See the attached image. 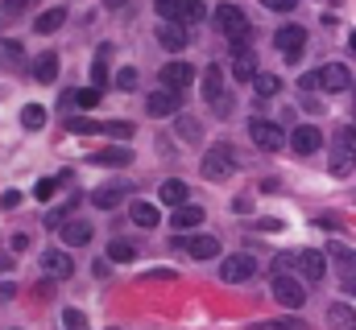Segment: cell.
Instances as JSON below:
<instances>
[{
	"mask_svg": "<svg viewBox=\"0 0 356 330\" xmlns=\"http://www.w3.org/2000/svg\"><path fill=\"white\" fill-rule=\"evenodd\" d=\"M232 169H236V153H232V145H211V149L203 153V177L224 182V177H232Z\"/></svg>",
	"mask_w": 356,
	"mask_h": 330,
	"instance_id": "1",
	"label": "cell"
},
{
	"mask_svg": "<svg viewBox=\"0 0 356 330\" xmlns=\"http://www.w3.org/2000/svg\"><path fill=\"white\" fill-rule=\"evenodd\" d=\"M154 8H158V17L182 21V25H195V21L207 17V8H203L199 0H154Z\"/></svg>",
	"mask_w": 356,
	"mask_h": 330,
	"instance_id": "2",
	"label": "cell"
},
{
	"mask_svg": "<svg viewBox=\"0 0 356 330\" xmlns=\"http://www.w3.org/2000/svg\"><path fill=\"white\" fill-rule=\"evenodd\" d=\"M216 29H220L224 37H232V42H245V37H249V17H245L236 4H220V8H216Z\"/></svg>",
	"mask_w": 356,
	"mask_h": 330,
	"instance_id": "3",
	"label": "cell"
},
{
	"mask_svg": "<svg viewBox=\"0 0 356 330\" xmlns=\"http://www.w3.org/2000/svg\"><path fill=\"white\" fill-rule=\"evenodd\" d=\"M249 137H253V145L266 149V153H277V149L286 145V132H282L273 120H266V116H253V120H249Z\"/></svg>",
	"mask_w": 356,
	"mask_h": 330,
	"instance_id": "4",
	"label": "cell"
},
{
	"mask_svg": "<svg viewBox=\"0 0 356 330\" xmlns=\"http://www.w3.org/2000/svg\"><path fill=\"white\" fill-rule=\"evenodd\" d=\"M203 99H207L220 116L232 112V99H228V91H224V75H220V67H207V75H203Z\"/></svg>",
	"mask_w": 356,
	"mask_h": 330,
	"instance_id": "5",
	"label": "cell"
},
{
	"mask_svg": "<svg viewBox=\"0 0 356 330\" xmlns=\"http://www.w3.org/2000/svg\"><path fill=\"white\" fill-rule=\"evenodd\" d=\"M269 293H273V302H282L286 310H298V306L307 302V289H302V285H298L294 277H282V272L273 277V285H269Z\"/></svg>",
	"mask_w": 356,
	"mask_h": 330,
	"instance_id": "6",
	"label": "cell"
},
{
	"mask_svg": "<svg viewBox=\"0 0 356 330\" xmlns=\"http://www.w3.org/2000/svg\"><path fill=\"white\" fill-rule=\"evenodd\" d=\"M257 272V260L249 256V252H236V256H228L224 264H220V277L228 281V285H241V281H249Z\"/></svg>",
	"mask_w": 356,
	"mask_h": 330,
	"instance_id": "7",
	"label": "cell"
},
{
	"mask_svg": "<svg viewBox=\"0 0 356 330\" xmlns=\"http://www.w3.org/2000/svg\"><path fill=\"white\" fill-rule=\"evenodd\" d=\"M273 46H277L290 62H298V54H302V46H307V29H298V25H282V29L273 33Z\"/></svg>",
	"mask_w": 356,
	"mask_h": 330,
	"instance_id": "8",
	"label": "cell"
},
{
	"mask_svg": "<svg viewBox=\"0 0 356 330\" xmlns=\"http://www.w3.org/2000/svg\"><path fill=\"white\" fill-rule=\"evenodd\" d=\"M294 264H298V272L315 285V281H323V272H327V256L323 252H315V248H307V252H294Z\"/></svg>",
	"mask_w": 356,
	"mask_h": 330,
	"instance_id": "9",
	"label": "cell"
},
{
	"mask_svg": "<svg viewBox=\"0 0 356 330\" xmlns=\"http://www.w3.org/2000/svg\"><path fill=\"white\" fill-rule=\"evenodd\" d=\"M145 112H149L154 120H162V116H175V112H178V91H175V87H158V91L145 99Z\"/></svg>",
	"mask_w": 356,
	"mask_h": 330,
	"instance_id": "10",
	"label": "cell"
},
{
	"mask_svg": "<svg viewBox=\"0 0 356 330\" xmlns=\"http://www.w3.org/2000/svg\"><path fill=\"white\" fill-rule=\"evenodd\" d=\"M42 268H46L50 277H58V281H71V277H75V260H71L67 252H58V248H46V252H42Z\"/></svg>",
	"mask_w": 356,
	"mask_h": 330,
	"instance_id": "11",
	"label": "cell"
},
{
	"mask_svg": "<svg viewBox=\"0 0 356 330\" xmlns=\"http://www.w3.org/2000/svg\"><path fill=\"white\" fill-rule=\"evenodd\" d=\"M232 46H236V54H232V79L253 82L257 79V58H253V50H245V42H232Z\"/></svg>",
	"mask_w": 356,
	"mask_h": 330,
	"instance_id": "12",
	"label": "cell"
},
{
	"mask_svg": "<svg viewBox=\"0 0 356 330\" xmlns=\"http://www.w3.org/2000/svg\"><path fill=\"white\" fill-rule=\"evenodd\" d=\"M290 145H294V153H302V157H311L319 145H323V132L315 128V124H298L294 132H290Z\"/></svg>",
	"mask_w": 356,
	"mask_h": 330,
	"instance_id": "13",
	"label": "cell"
},
{
	"mask_svg": "<svg viewBox=\"0 0 356 330\" xmlns=\"http://www.w3.org/2000/svg\"><path fill=\"white\" fill-rule=\"evenodd\" d=\"M124 194H129V182H108V186L91 190V202H95L99 211H112V207H120Z\"/></svg>",
	"mask_w": 356,
	"mask_h": 330,
	"instance_id": "14",
	"label": "cell"
},
{
	"mask_svg": "<svg viewBox=\"0 0 356 330\" xmlns=\"http://www.w3.org/2000/svg\"><path fill=\"white\" fill-rule=\"evenodd\" d=\"M158 42H162V46H166V50H186V42H191V33H186V25H182V21H166V25H162V29H158Z\"/></svg>",
	"mask_w": 356,
	"mask_h": 330,
	"instance_id": "15",
	"label": "cell"
},
{
	"mask_svg": "<svg viewBox=\"0 0 356 330\" xmlns=\"http://www.w3.org/2000/svg\"><path fill=\"white\" fill-rule=\"evenodd\" d=\"M319 87H323V91H348V87H353V75H348V67H340V62L323 67V71H319Z\"/></svg>",
	"mask_w": 356,
	"mask_h": 330,
	"instance_id": "16",
	"label": "cell"
},
{
	"mask_svg": "<svg viewBox=\"0 0 356 330\" xmlns=\"http://www.w3.org/2000/svg\"><path fill=\"white\" fill-rule=\"evenodd\" d=\"M58 236H63L67 248H83V244H91V223H83V219H67V223L58 227Z\"/></svg>",
	"mask_w": 356,
	"mask_h": 330,
	"instance_id": "17",
	"label": "cell"
},
{
	"mask_svg": "<svg viewBox=\"0 0 356 330\" xmlns=\"http://www.w3.org/2000/svg\"><path fill=\"white\" fill-rule=\"evenodd\" d=\"M191 79H195V71H191L186 62H166V67H162V87L182 91V87H191Z\"/></svg>",
	"mask_w": 356,
	"mask_h": 330,
	"instance_id": "18",
	"label": "cell"
},
{
	"mask_svg": "<svg viewBox=\"0 0 356 330\" xmlns=\"http://www.w3.org/2000/svg\"><path fill=\"white\" fill-rule=\"evenodd\" d=\"M186 252H191L195 260H211V256H220V240H216V236H191V240H186Z\"/></svg>",
	"mask_w": 356,
	"mask_h": 330,
	"instance_id": "19",
	"label": "cell"
},
{
	"mask_svg": "<svg viewBox=\"0 0 356 330\" xmlns=\"http://www.w3.org/2000/svg\"><path fill=\"white\" fill-rule=\"evenodd\" d=\"M175 223L178 232H191V227H199L203 223V207H191V202H182V207H175Z\"/></svg>",
	"mask_w": 356,
	"mask_h": 330,
	"instance_id": "20",
	"label": "cell"
},
{
	"mask_svg": "<svg viewBox=\"0 0 356 330\" xmlns=\"http://www.w3.org/2000/svg\"><path fill=\"white\" fill-rule=\"evenodd\" d=\"M158 198H162L166 207H182V202L191 198V190H186V182H178V177H170V182H162V190H158Z\"/></svg>",
	"mask_w": 356,
	"mask_h": 330,
	"instance_id": "21",
	"label": "cell"
},
{
	"mask_svg": "<svg viewBox=\"0 0 356 330\" xmlns=\"http://www.w3.org/2000/svg\"><path fill=\"white\" fill-rule=\"evenodd\" d=\"M91 165H133V153H129V145L99 149V153H91Z\"/></svg>",
	"mask_w": 356,
	"mask_h": 330,
	"instance_id": "22",
	"label": "cell"
},
{
	"mask_svg": "<svg viewBox=\"0 0 356 330\" xmlns=\"http://www.w3.org/2000/svg\"><path fill=\"white\" fill-rule=\"evenodd\" d=\"M353 149H344V145H332V165H327V169H332V177H348V173H353Z\"/></svg>",
	"mask_w": 356,
	"mask_h": 330,
	"instance_id": "23",
	"label": "cell"
},
{
	"mask_svg": "<svg viewBox=\"0 0 356 330\" xmlns=\"http://www.w3.org/2000/svg\"><path fill=\"white\" fill-rule=\"evenodd\" d=\"M33 79L38 82H54L58 79V54H38V62H33Z\"/></svg>",
	"mask_w": 356,
	"mask_h": 330,
	"instance_id": "24",
	"label": "cell"
},
{
	"mask_svg": "<svg viewBox=\"0 0 356 330\" xmlns=\"http://www.w3.org/2000/svg\"><path fill=\"white\" fill-rule=\"evenodd\" d=\"M63 21H67V8H50L33 21V33H54V29H63Z\"/></svg>",
	"mask_w": 356,
	"mask_h": 330,
	"instance_id": "25",
	"label": "cell"
},
{
	"mask_svg": "<svg viewBox=\"0 0 356 330\" xmlns=\"http://www.w3.org/2000/svg\"><path fill=\"white\" fill-rule=\"evenodd\" d=\"M0 62L21 67V62H25V46H21L17 37H0Z\"/></svg>",
	"mask_w": 356,
	"mask_h": 330,
	"instance_id": "26",
	"label": "cell"
},
{
	"mask_svg": "<svg viewBox=\"0 0 356 330\" xmlns=\"http://www.w3.org/2000/svg\"><path fill=\"white\" fill-rule=\"evenodd\" d=\"M327 256L340 264V272H356V252L348 244H340V240H336V244L327 248Z\"/></svg>",
	"mask_w": 356,
	"mask_h": 330,
	"instance_id": "27",
	"label": "cell"
},
{
	"mask_svg": "<svg viewBox=\"0 0 356 330\" xmlns=\"http://www.w3.org/2000/svg\"><path fill=\"white\" fill-rule=\"evenodd\" d=\"M129 215H133L137 227H158V207H154V202H133Z\"/></svg>",
	"mask_w": 356,
	"mask_h": 330,
	"instance_id": "28",
	"label": "cell"
},
{
	"mask_svg": "<svg viewBox=\"0 0 356 330\" xmlns=\"http://www.w3.org/2000/svg\"><path fill=\"white\" fill-rule=\"evenodd\" d=\"M175 132H178V141H186V145H195L203 128H199V120H195V116H178V120H175Z\"/></svg>",
	"mask_w": 356,
	"mask_h": 330,
	"instance_id": "29",
	"label": "cell"
},
{
	"mask_svg": "<svg viewBox=\"0 0 356 330\" xmlns=\"http://www.w3.org/2000/svg\"><path fill=\"white\" fill-rule=\"evenodd\" d=\"M108 54H112V46H99V54L91 62V87H104L108 82Z\"/></svg>",
	"mask_w": 356,
	"mask_h": 330,
	"instance_id": "30",
	"label": "cell"
},
{
	"mask_svg": "<svg viewBox=\"0 0 356 330\" xmlns=\"http://www.w3.org/2000/svg\"><path fill=\"white\" fill-rule=\"evenodd\" d=\"M67 103H71V107H83V112H91V107L99 103V87H83V91H71V95H67Z\"/></svg>",
	"mask_w": 356,
	"mask_h": 330,
	"instance_id": "31",
	"label": "cell"
},
{
	"mask_svg": "<svg viewBox=\"0 0 356 330\" xmlns=\"http://www.w3.org/2000/svg\"><path fill=\"white\" fill-rule=\"evenodd\" d=\"M108 260L112 264H129V260H137V248L129 244V240H112L108 244Z\"/></svg>",
	"mask_w": 356,
	"mask_h": 330,
	"instance_id": "32",
	"label": "cell"
},
{
	"mask_svg": "<svg viewBox=\"0 0 356 330\" xmlns=\"http://www.w3.org/2000/svg\"><path fill=\"white\" fill-rule=\"evenodd\" d=\"M21 124H25L29 132H38V128L46 124V107H42V103H29V107L21 112Z\"/></svg>",
	"mask_w": 356,
	"mask_h": 330,
	"instance_id": "33",
	"label": "cell"
},
{
	"mask_svg": "<svg viewBox=\"0 0 356 330\" xmlns=\"http://www.w3.org/2000/svg\"><path fill=\"white\" fill-rule=\"evenodd\" d=\"M253 87H257V95H261V99H273V95L282 91V79H277V75H261V71H257Z\"/></svg>",
	"mask_w": 356,
	"mask_h": 330,
	"instance_id": "34",
	"label": "cell"
},
{
	"mask_svg": "<svg viewBox=\"0 0 356 330\" xmlns=\"http://www.w3.org/2000/svg\"><path fill=\"white\" fill-rule=\"evenodd\" d=\"M67 132H75V137H88V132H104V124L83 120V116H71V120H67Z\"/></svg>",
	"mask_w": 356,
	"mask_h": 330,
	"instance_id": "35",
	"label": "cell"
},
{
	"mask_svg": "<svg viewBox=\"0 0 356 330\" xmlns=\"http://www.w3.org/2000/svg\"><path fill=\"white\" fill-rule=\"evenodd\" d=\"M71 211H75V198H67L58 211H46V227H63V223L71 219Z\"/></svg>",
	"mask_w": 356,
	"mask_h": 330,
	"instance_id": "36",
	"label": "cell"
},
{
	"mask_svg": "<svg viewBox=\"0 0 356 330\" xmlns=\"http://www.w3.org/2000/svg\"><path fill=\"white\" fill-rule=\"evenodd\" d=\"M104 132H108V137H116V141H129L137 128H133L129 120H112V124H104Z\"/></svg>",
	"mask_w": 356,
	"mask_h": 330,
	"instance_id": "37",
	"label": "cell"
},
{
	"mask_svg": "<svg viewBox=\"0 0 356 330\" xmlns=\"http://www.w3.org/2000/svg\"><path fill=\"white\" fill-rule=\"evenodd\" d=\"M327 318H332L336 327H348V322H353V306H332V310H327Z\"/></svg>",
	"mask_w": 356,
	"mask_h": 330,
	"instance_id": "38",
	"label": "cell"
},
{
	"mask_svg": "<svg viewBox=\"0 0 356 330\" xmlns=\"http://www.w3.org/2000/svg\"><path fill=\"white\" fill-rule=\"evenodd\" d=\"M336 145H344V149H353L356 153V124H344V128L336 132Z\"/></svg>",
	"mask_w": 356,
	"mask_h": 330,
	"instance_id": "39",
	"label": "cell"
},
{
	"mask_svg": "<svg viewBox=\"0 0 356 330\" xmlns=\"http://www.w3.org/2000/svg\"><path fill=\"white\" fill-rule=\"evenodd\" d=\"M63 322H67V330H88V318L79 310H63Z\"/></svg>",
	"mask_w": 356,
	"mask_h": 330,
	"instance_id": "40",
	"label": "cell"
},
{
	"mask_svg": "<svg viewBox=\"0 0 356 330\" xmlns=\"http://www.w3.org/2000/svg\"><path fill=\"white\" fill-rule=\"evenodd\" d=\"M116 87H120V91H133V87H137V71H133V67H124V71L116 75Z\"/></svg>",
	"mask_w": 356,
	"mask_h": 330,
	"instance_id": "41",
	"label": "cell"
},
{
	"mask_svg": "<svg viewBox=\"0 0 356 330\" xmlns=\"http://www.w3.org/2000/svg\"><path fill=\"white\" fill-rule=\"evenodd\" d=\"M0 207H4V211H17V207H21V190H4V194H0Z\"/></svg>",
	"mask_w": 356,
	"mask_h": 330,
	"instance_id": "42",
	"label": "cell"
},
{
	"mask_svg": "<svg viewBox=\"0 0 356 330\" xmlns=\"http://www.w3.org/2000/svg\"><path fill=\"white\" fill-rule=\"evenodd\" d=\"M253 330H307L302 322H257Z\"/></svg>",
	"mask_w": 356,
	"mask_h": 330,
	"instance_id": "43",
	"label": "cell"
},
{
	"mask_svg": "<svg viewBox=\"0 0 356 330\" xmlns=\"http://www.w3.org/2000/svg\"><path fill=\"white\" fill-rule=\"evenodd\" d=\"M261 4H266L269 12H290V8H294L298 0H261Z\"/></svg>",
	"mask_w": 356,
	"mask_h": 330,
	"instance_id": "44",
	"label": "cell"
},
{
	"mask_svg": "<svg viewBox=\"0 0 356 330\" xmlns=\"http://www.w3.org/2000/svg\"><path fill=\"white\" fill-rule=\"evenodd\" d=\"M54 186H58V182H54V177H42V182H38V190H33V194H38V198H50V194H54Z\"/></svg>",
	"mask_w": 356,
	"mask_h": 330,
	"instance_id": "45",
	"label": "cell"
},
{
	"mask_svg": "<svg viewBox=\"0 0 356 330\" xmlns=\"http://www.w3.org/2000/svg\"><path fill=\"white\" fill-rule=\"evenodd\" d=\"M13 297H17V285H13V281H0V306L13 302Z\"/></svg>",
	"mask_w": 356,
	"mask_h": 330,
	"instance_id": "46",
	"label": "cell"
},
{
	"mask_svg": "<svg viewBox=\"0 0 356 330\" xmlns=\"http://www.w3.org/2000/svg\"><path fill=\"white\" fill-rule=\"evenodd\" d=\"M298 87H302V95H307V91H315V87H319V71H315V75H302Z\"/></svg>",
	"mask_w": 356,
	"mask_h": 330,
	"instance_id": "47",
	"label": "cell"
},
{
	"mask_svg": "<svg viewBox=\"0 0 356 330\" xmlns=\"http://www.w3.org/2000/svg\"><path fill=\"white\" fill-rule=\"evenodd\" d=\"M232 211H236V215H249V211H253V202H249V198H236V202H232Z\"/></svg>",
	"mask_w": 356,
	"mask_h": 330,
	"instance_id": "48",
	"label": "cell"
},
{
	"mask_svg": "<svg viewBox=\"0 0 356 330\" xmlns=\"http://www.w3.org/2000/svg\"><path fill=\"white\" fill-rule=\"evenodd\" d=\"M257 227H261V232H282V223H277V219H261Z\"/></svg>",
	"mask_w": 356,
	"mask_h": 330,
	"instance_id": "49",
	"label": "cell"
},
{
	"mask_svg": "<svg viewBox=\"0 0 356 330\" xmlns=\"http://www.w3.org/2000/svg\"><path fill=\"white\" fill-rule=\"evenodd\" d=\"M29 248V236H13V252H25Z\"/></svg>",
	"mask_w": 356,
	"mask_h": 330,
	"instance_id": "50",
	"label": "cell"
},
{
	"mask_svg": "<svg viewBox=\"0 0 356 330\" xmlns=\"http://www.w3.org/2000/svg\"><path fill=\"white\" fill-rule=\"evenodd\" d=\"M0 272H13V256L8 252H0Z\"/></svg>",
	"mask_w": 356,
	"mask_h": 330,
	"instance_id": "51",
	"label": "cell"
},
{
	"mask_svg": "<svg viewBox=\"0 0 356 330\" xmlns=\"http://www.w3.org/2000/svg\"><path fill=\"white\" fill-rule=\"evenodd\" d=\"M344 289H348V293H356V272H344Z\"/></svg>",
	"mask_w": 356,
	"mask_h": 330,
	"instance_id": "52",
	"label": "cell"
},
{
	"mask_svg": "<svg viewBox=\"0 0 356 330\" xmlns=\"http://www.w3.org/2000/svg\"><path fill=\"white\" fill-rule=\"evenodd\" d=\"M104 4H108V8H124L129 0H104Z\"/></svg>",
	"mask_w": 356,
	"mask_h": 330,
	"instance_id": "53",
	"label": "cell"
},
{
	"mask_svg": "<svg viewBox=\"0 0 356 330\" xmlns=\"http://www.w3.org/2000/svg\"><path fill=\"white\" fill-rule=\"evenodd\" d=\"M348 50H353V58H356V33H353V37H348Z\"/></svg>",
	"mask_w": 356,
	"mask_h": 330,
	"instance_id": "54",
	"label": "cell"
}]
</instances>
